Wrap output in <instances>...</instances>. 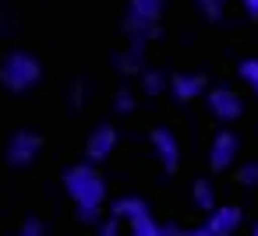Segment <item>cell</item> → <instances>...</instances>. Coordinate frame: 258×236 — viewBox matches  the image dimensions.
I'll use <instances>...</instances> for the list:
<instances>
[{"instance_id": "23", "label": "cell", "mask_w": 258, "mask_h": 236, "mask_svg": "<svg viewBox=\"0 0 258 236\" xmlns=\"http://www.w3.org/2000/svg\"><path fill=\"white\" fill-rule=\"evenodd\" d=\"M240 8H244V15H247V18H254V22H258V0H240Z\"/></svg>"}, {"instance_id": "25", "label": "cell", "mask_w": 258, "mask_h": 236, "mask_svg": "<svg viewBox=\"0 0 258 236\" xmlns=\"http://www.w3.org/2000/svg\"><path fill=\"white\" fill-rule=\"evenodd\" d=\"M191 236H216L209 225H198V229H191Z\"/></svg>"}, {"instance_id": "24", "label": "cell", "mask_w": 258, "mask_h": 236, "mask_svg": "<svg viewBox=\"0 0 258 236\" xmlns=\"http://www.w3.org/2000/svg\"><path fill=\"white\" fill-rule=\"evenodd\" d=\"M163 236H191V229H180V225H163Z\"/></svg>"}, {"instance_id": "13", "label": "cell", "mask_w": 258, "mask_h": 236, "mask_svg": "<svg viewBox=\"0 0 258 236\" xmlns=\"http://www.w3.org/2000/svg\"><path fill=\"white\" fill-rule=\"evenodd\" d=\"M89 102H92V78L75 74V78L68 81V109H71V113H85Z\"/></svg>"}, {"instance_id": "3", "label": "cell", "mask_w": 258, "mask_h": 236, "mask_svg": "<svg viewBox=\"0 0 258 236\" xmlns=\"http://www.w3.org/2000/svg\"><path fill=\"white\" fill-rule=\"evenodd\" d=\"M43 81V60L29 50H11L0 60V88L11 95H25L32 88H39Z\"/></svg>"}, {"instance_id": "17", "label": "cell", "mask_w": 258, "mask_h": 236, "mask_svg": "<svg viewBox=\"0 0 258 236\" xmlns=\"http://www.w3.org/2000/svg\"><path fill=\"white\" fill-rule=\"evenodd\" d=\"M226 4H230V0H195V8H198L202 18H209V22H223Z\"/></svg>"}, {"instance_id": "9", "label": "cell", "mask_w": 258, "mask_h": 236, "mask_svg": "<svg viewBox=\"0 0 258 236\" xmlns=\"http://www.w3.org/2000/svg\"><path fill=\"white\" fill-rule=\"evenodd\" d=\"M237 155H240V138L223 127V131L212 138V145H209V166H212L216 173H223V169H230V166L237 162Z\"/></svg>"}, {"instance_id": "18", "label": "cell", "mask_w": 258, "mask_h": 236, "mask_svg": "<svg viewBox=\"0 0 258 236\" xmlns=\"http://www.w3.org/2000/svg\"><path fill=\"white\" fill-rule=\"evenodd\" d=\"M240 81H247V88L258 95V57L240 60Z\"/></svg>"}, {"instance_id": "16", "label": "cell", "mask_w": 258, "mask_h": 236, "mask_svg": "<svg viewBox=\"0 0 258 236\" xmlns=\"http://www.w3.org/2000/svg\"><path fill=\"white\" fill-rule=\"evenodd\" d=\"M135 106H138V95L131 92V85H120V88L113 92V109H117V116H131Z\"/></svg>"}, {"instance_id": "1", "label": "cell", "mask_w": 258, "mask_h": 236, "mask_svg": "<svg viewBox=\"0 0 258 236\" xmlns=\"http://www.w3.org/2000/svg\"><path fill=\"white\" fill-rule=\"evenodd\" d=\"M64 194L75 201V218L85 225H99L106 204V180L92 162H75L64 169Z\"/></svg>"}, {"instance_id": "5", "label": "cell", "mask_w": 258, "mask_h": 236, "mask_svg": "<svg viewBox=\"0 0 258 236\" xmlns=\"http://www.w3.org/2000/svg\"><path fill=\"white\" fill-rule=\"evenodd\" d=\"M110 215L124 218L131 225V236H163V225L152 218V211H149V204L142 197H117Z\"/></svg>"}, {"instance_id": "22", "label": "cell", "mask_w": 258, "mask_h": 236, "mask_svg": "<svg viewBox=\"0 0 258 236\" xmlns=\"http://www.w3.org/2000/svg\"><path fill=\"white\" fill-rule=\"evenodd\" d=\"M11 32H15V15L0 11V39H4V36H11Z\"/></svg>"}, {"instance_id": "14", "label": "cell", "mask_w": 258, "mask_h": 236, "mask_svg": "<svg viewBox=\"0 0 258 236\" xmlns=\"http://www.w3.org/2000/svg\"><path fill=\"white\" fill-rule=\"evenodd\" d=\"M166 88H170V74H163V71H156V67H145V71L138 74V92H142V95L156 99V95H163Z\"/></svg>"}, {"instance_id": "2", "label": "cell", "mask_w": 258, "mask_h": 236, "mask_svg": "<svg viewBox=\"0 0 258 236\" xmlns=\"http://www.w3.org/2000/svg\"><path fill=\"white\" fill-rule=\"evenodd\" d=\"M163 11L166 0H127V11L120 18V32L127 43H156L163 36Z\"/></svg>"}, {"instance_id": "21", "label": "cell", "mask_w": 258, "mask_h": 236, "mask_svg": "<svg viewBox=\"0 0 258 236\" xmlns=\"http://www.w3.org/2000/svg\"><path fill=\"white\" fill-rule=\"evenodd\" d=\"M18 236H43V222L39 218H25V225L18 229Z\"/></svg>"}, {"instance_id": "15", "label": "cell", "mask_w": 258, "mask_h": 236, "mask_svg": "<svg viewBox=\"0 0 258 236\" xmlns=\"http://www.w3.org/2000/svg\"><path fill=\"white\" fill-rule=\"evenodd\" d=\"M191 201H195V208H202V211H216V208H219V204H216V190H212L209 180H195Z\"/></svg>"}, {"instance_id": "8", "label": "cell", "mask_w": 258, "mask_h": 236, "mask_svg": "<svg viewBox=\"0 0 258 236\" xmlns=\"http://www.w3.org/2000/svg\"><path fill=\"white\" fill-rule=\"evenodd\" d=\"M149 141H152V152H156L159 166L166 173H177L180 169V141H177V134L170 127H152Z\"/></svg>"}, {"instance_id": "7", "label": "cell", "mask_w": 258, "mask_h": 236, "mask_svg": "<svg viewBox=\"0 0 258 236\" xmlns=\"http://www.w3.org/2000/svg\"><path fill=\"white\" fill-rule=\"evenodd\" d=\"M209 113H212L219 124H233V120L244 116V99H240L233 88H226V85L209 88Z\"/></svg>"}, {"instance_id": "10", "label": "cell", "mask_w": 258, "mask_h": 236, "mask_svg": "<svg viewBox=\"0 0 258 236\" xmlns=\"http://www.w3.org/2000/svg\"><path fill=\"white\" fill-rule=\"evenodd\" d=\"M205 88H209V78L198 74V71H177V74H170V92H173V99H180V102L198 99Z\"/></svg>"}, {"instance_id": "19", "label": "cell", "mask_w": 258, "mask_h": 236, "mask_svg": "<svg viewBox=\"0 0 258 236\" xmlns=\"http://www.w3.org/2000/svg\"><path fill=\"white\" fill-rule=\"evenodd\" d=\"M237 183H240V187H258V162L237 166Z\"/></svg>"}, {"instance_id": "6", "label": "cell", "mask_w": 258, "mask_h": 236, "mask_svg": "<svg viewBox=\"0 0 258 236\" xmlns=\"http://www.w3.org/2000/svg\"><path fill=\"white\" fill-rule=\"evenodd\" d=\"M117 141H120L117 124H110V120L96 124V127L89 131V138H85V155H89V162H92V166H96V162H106V159L117 152Z\"/></svg>"}, {"instance_id": "20", "label": "cell", "mask_w": 258, "mask_h": 236, "mask_svg": "<svg viewBox=\"0 0 258 236\" xmlns=\"http://www.w3.org/2000/svg\"><path fill=\"white\" fill-rule=\"evenodd\" d=\"M120 222H124V218H117V215L103 218V222H99V236H120Z\"/></svg>"}, {"instance_id": "4", "label": "cell", "mask_w": 258, "mask_h": 236, "mask_svg": "<svg viewBox=\"0 0 258 236\" xmlns=\"http://www.w3.org/2000/svg\"><path fill=\"white\" fill-rule=\"evenodd\" d=\"M39 155H43V134L39 131H32V127L11 131V138L4 145V162L11 169H29Z\"/></svg>"}, {"instance_id": "11", "label": "cell", "mask_w": 258, "mask_h": 236, "mask_svg": "<svg viewBox=\"0 0 258 236\" xmlns=\"http://www.w3.org/2000/svg\"><path fill=\"white\" fill-rule=\"evenodd\" d=\"M145 43H127L117 57H113V67H117V74H124V78H138L142 71H145Z\"/></svg>"}, {"instance_id": "26", "label": "cell", "mask_w": 258, "mask_h": 236, "mask_svg": "<svg viewBox=\"0 0 258 236\" xmlns=\"http://www.w3.org/2000/svg\"><path fill=\"white\" fill-rule=\"evenodd\" d=\"M251 236H258V225H254V232H251Z\"/></svg>"}, {"instance_id": "12", "label": "cell", "mask_w": 258, "mask_h": 236, "mask_svg": "<svg viewBox=\"0 0 258 236\" xmlns=\"http://www.w3.org/2000/svg\"><path fill=\"white\" fill-rule=\"evenodd\" d=\"M240 222H244V211H240L237 204H219L216 211H209V222H205V225H209L216 236H233Z\"/></svg>"}]
</instances>
